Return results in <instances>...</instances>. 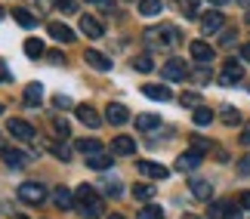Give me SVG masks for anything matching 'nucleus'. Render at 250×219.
I'll list each match as a JSON object with an SVG mask.
<instances>
[{
  "label": "nucleus",
  "instance_id": "obj_39",
  "mask_svg": "<svg viewBox=\"0 0 250 219\" xmlns=\"http://www.w3.org/2000/svg\"><path fill=\"white\" fill-rule=\"evenodd\" d=\"M46 59H50V62H56V65H59V62H65V56H62L59 50H50V53H46Z\"/></svg>",
  "mask_w": 250,
  "mask_h": 219
},
{
  "label": "nucleus",
  "instance_id": "obj_12",
  "mask_svg": "<svg viewBox=\"0 0 250 219\" xmlns=\"http://www.w3.org/2000/svg\"><path fill=\"white\" fill-rule=\"evenodd\" d=\"M81 31H83L86 37H93V40H96V37H102V34H105V28H102V22H99L96 16H81Z\"/></svg>",
  "mask_w": 250,
  "mask_h": 219
},
{
  "label": "nucleus",
  "instance_id": "obj_44",
  "mask_svg": "<svg viewBox=\"0 0 250 219\" xmlns=\"http://www.w3.org/2000/svg\"><path fill=\"white\" fill-rule=\"evenodd\" d=\"M241 59H244V62H250V43H244V46H241Z\"/></svg>",
  "mask_w": 250,
  "mask_h": 219
},
{
  "label": "nucleus",
  "instance_id": "obj_20",
  "mask_svg": "<svg viewBox=\"0 0 250 219\" xmlns=\"http://www.w3.org/2000/svg\"><path fill=\"white\" fill-rule=\"evenodd\" d=\"M133 198H136V201H151V198H155V185L151 182H136L133 185Z\"/></svg>",
  "mask_w": 250,
  "mask_h": 219
},
{
  "label": "nucleus",
  "instance_id": "obj_3",
  "mask_svg": "<svg viewBox=\"0 0 250 219\" xmlns=\"http://www.w3.org/2000/svg\"><path fill=\"white\" fill-rule=\"evenodd\" d=\"M19 198H22L25 204H43L46 188L41 182H22V185H19Z\"/></svg>",
  "mask_w": 250,
  "mask_h": 219
},
{
  "label": "nucleus",
  "instance_id": "obj_32",
  "mask_svg": "<svg viewBox=\"0 0 250 219\" xmlns=\"http://www.w3.org/2000/svg\"><path fill=\"white\" fill-rule=\"evenodd\" d=\"M219 118H223V123H229V127H232V123L241 120V114H238V108H232V105H223V114H219Z\"/></svg>",
  "mask_w": 250,
  "mask_h": 219
},
{
  "label": "nucleus",
  "instance_id": "obj_21",
  "mask_svg": "<svg viewBox=\"0 0 250 219\" xmlns=\"http://www.w3.org/2000/svg\"><path fill=\"white\" fill-rule=\"evenodd\" d=\"M111 160H114V158H108L105 151H99V155H90V158H86V167H93V170H108Z\"/></svg>",
  "mask_w": 250,
  "mask_h": 219
},
{
  "label": "nucleus",
  "instance_id": "obj_16",
  "mask_svg": "<svg viewBox=\"0 0 250 219\" xmlns=\"http://www.w3.org/2000/svg\"><path fill=\"white\" fill-rule=\"evenodd\" d=\"M86 65H90V68H96V71H111V59H105L102 53H96V50H86Z\"/></svg>",
  "mask_w": 250,
  "mask_h": 219
},
{
  "label": "nucleus",
  "instance_id": "obj_35",
  "mask_svg": "<svg viewBox=\"0 0 250 219\" xmlns=\"http://www.w3.org/2000/svg\"><path fill=\"white\" fill-rule=\"evenodd\" d=\"M179 102H182V105H191V108H201V96H198V93H182Z\"/></svg>",
  "mask_w": 250,
  "mask_h": 219
},
{
  "label": "nucleus",
  "instance_id": "obj_4",
  "mask_svg": "<svg viewBox=\"0 0 250 219\" xmlns=\"http://www.w3.org/2000/svg\"><path fill=\"white\" fill-rule=\"evenodd\" d=\"M241 78H244V65L235 62V59H229L226 68H223V74H219V83H223V87H235Z\"/></svg>",
  "mask_w": 250,
  "mask_h": 219
},
{
  "label": "nucleus",
  "instance_id": "obj_50",
  "mask_svg": "<svg viewBox=\"0 0 250 219\" xmlns=\"http://www.w3.org/2000/svg\"><path fill=\"white\" fill-rule=\"evenodd\" d=\"M241 3H250V0H241Z\"/></svg>",
  "mask_w": 250,
  "mask_h": 219
},
{
  "label": "nucleus",
  "instance_id": "obj_23",
  "mask_svg": "<svg viewBox=\"0 0 250 219\" xmlns=\"http://www.w3.org/2000/svg\"><path fill=\"white\" fill-rule=\"evenodd\" d=\"M78 151H81V155H86V158H90V155H99V151H102V142L99 139H81L78 142Z\"/></svg>",
  "mask_w": 250,
  "mask_h": 219
},
{
  "label": "nucleus",
  "instance_id": "obj_31",
  "mask_svg": "<svg viewBox=\"0 0 250 219\" xmlns=\"http://www.w3.org/2000/svg\"><path fill=\"white\" fill-rule=\"evenodd\" d=\"M136 219H164V207H142Z\"/></svg>",
  "mask_w": 250,
  "mask_h": 219
},
{
  "label": "nucleus",
  "instance_id": "obj_34",
  "mask_svg": "<svg viewBox=\"0 0 250 219\" xmlns=\"http://www.w3.org/2000/svg\"><path fill=\"white\" fill-rule=\"evenodd\" d=\"M53 130H56V136H68V133H71V127H68V120H65V118H56L53 120Z\"/></svg>",
  "mask_w": 250,
  "mask_h": 219
},
{
  "label": "nucleus",
  "instance_id": "obj_10",
  "mask_svg": "<svg viewBox=\"0 0 250 219\" xmlns=\"http://www.w3.org/2000/svg\"><path fill=\"white\" fill-rule=\"evenodd\" d=\"M105 120L114 123V127H121V123H127L130 120V111L121 105V102H111L108 108H105Z\"/></svg>",
  "mask_w": 250,
  "mask_h": 219
},
{
  "label": "nucleus",
  "instance_id": "obj_6",
  "mask_svg": "<svg viewBox=\"0 0 250 219\" xmlns=\"http://www.w3.org/2000/svg\"><path fill=\"white\" fill-rule=\"evenodd\" d=\"M201 160H204V155H201L198 148H188V151H182V155L176 158V170H182V173H188V170L201 167Z\"/></svg>",
  "mask_w": 250,
  "mask_h": 219
},
{
  "label": "nucleus",
  "instance_id": "obj_49",
  "mask_svg": "<svg viewBox=\"0 0 250 219\" xmlns=\"http://www.w3.org/2000/svg\"><path fill=\"white\" fill-rule=\"evenodd\" d=\"M0 19H3V6H0Z\"/></svg>",
  "mask_w": 250,
  "mask_h": 219
},
{
  "label": "nucleus",
  "instance_id": "obj_45",
  "mask_svg": "<svg viewBox=\"0 0 250 219\" xmlns=\"http://www.w3.org/2000/svg\"><path fill=\"white\" fill-rule=\"evenodd\" d=\"M229 219H241V210H238V207H232V213H229Z\"/></svg>",
  "mask_w": 250,
  "mask_h": 219
},
{
  "label": "nucleus",
  "instance_id": "obj_15",
  "mask_svg": "<svg viewBox=\"0 0 250 219\" xmlns=\"http://www.w3.org/2000/svg\"><path fill=\"white\" fill-rule=\"evenodd\" d=\"M46 31H50L59 43H71L74 40V31H71L68 25H62V22H50V25H46Z\"/></svg>",
  "mask_w": 250,
  "mask_h": 219
},
{
  "label": "nucleus",
  "instance_id": "obj_2",
  "mask_svg": "<svg viewBox=\"0 0 250 219\" xmlns=\"http://www.w3.org/2000/svg\"><path fill=\"white\" fill-rule=\"evenodd\" d=\"M161 74H164V80L179 83V80L188 78V68H186V62H182V59H167L164 68H161Z\"/></svg>",
  "mask_w": 250,
  "mask_h": 219
},
{
  "label": "nucleus",
  "instance_id": "obj_46",
  "mask_svg": "<svg viewBox=\"0 0 250 219\" xmlns=\"http://www.w3.org/2000/svg\"><path fill=\"white\" fill-rule=\"evenodd\" d=\"M210 3H216V6H226V3H229V0H210Z\"/></svg>",
  "mask_w": 250,
  "mask_h": 219
},
{
  "label": "nucleus",
  "instance_id": "obj_42",
  "mask_svg": "<svg viewBox=\"0 0 250 219\" xmlns=\"http://www.w3.org/2000/svg\"><path fill=\"white\" fill-rule=\"evenodd\" d=\"M195 80H201V83H207V80H210V71H204V68H201V71H195Z\"/></svg>",
  "mask_w": 250,
  "mask_h": 219
},
{
  "label": "nucleus",
  "instance_id": "obj_38",
  "mask_svg": "<svg viewBox=\"0 0 250 219\" xmlns=\"http://www.w3.org/2000/svg\"><path fill=\"white\" fill-rule=\"evenodd\" d=\"M53 105H56V108H71V99L59 93V96H53Z\"/></svg>",
  "mask_w": 250,
  "mask_h": 219
},
{
  "label": "nucleus",
  "instance_id": "obj_33",
  "mask_svg": "<svg viewBox=\"0 0 250 219\" xmlns=\"http://www.w3.org/2000/svg\"><path fill=\"white\" fill-rule=\"evenodd\" d=\"M56 9H59L62 16H74V13H78V3H74V0H59Z\"/></svg>",
  "mask_w": 250,
  "mask_h": 219
},
{
  "label": "nucleus",
  "instance_id": "obj_43",
  "mask_svg": "<svg viewBox=\"0 0 250 219\" xmlns=\"http://www.w3.org/2000/svg\"><path fill=\"white\" fill-rule=\"evenodd\" d=\"M241 145H247V148H250V123H247L244 133H241Z\"/></svg>",
  "mask_w": 250,
  "mask_h": 219
},
{
  "label": "nucleus",
  "instance_id": "obj_48",
  "mask_svg": "<svg viewBox=\"0 0 250 219\" xmlns=\"http://www.w3.org/2000/svg\"><path fill=\"white\" fill-rule=\"evenodd\" d=\"M3 111H6V105H3V102H0V114H3Z\"/></svg>",
  "mask_w": 250,
  "mask_h": 219
},
{
  "label": "nucleus",
  "instance_id": "obj_29",
  "mask_svg": "<svg viewBox=\"0 0 250 219\" xmlns=\"http://www.w3.org/2000/svg\"><path fill=\"white\" fill-rule=\"evenodd\" d=\"M210 120H213V108H207V105L195 108V123H198V127H207Z\"/></svg>",
  "mask_w": 250,
  "mask_h": 219
},
{
  "label": "nucleus",
  "instance_id": "obj_30",
  "mask_svg": "<svg viewBox=\"0 0 250 219\" xmlns=\"http://www.w3.org/2000/svg\"><path fill=\"white\" fill-rule=\"evenodd\" d=\"M13 19H16L22 28H31V25H34V16L28 13V9H13Z\"/></svg>",
  "mask_w": 250,
  "mask_h": 219
},
{
  "label": "nucleus",
  "instance_id": "obj_26",
  "mask_svg": "<svg viewBox=\"0 0 250 219\" xmlns=\"http://www.w3.org/2000/svg\"><path fill=\"white\" fill-rule=\"evenodd\" d=\"M133 68H136L139 74H148L151 68H155V62H151L148 53H142V56H136V59H133Z\"/></svg>",
  "mask_w": 250,
  "mask_h": 219
},
{
  "label": "nucleus",
  "instance_id": "obj_13",
  "mask_svg": "<svg viewBox=\"0 0 250 219\" xmlns=\"http://www.w3.org/2000/svg\"><path fill=\"white\" fill-rule=\"evenodd\" d=\"M188 188L198 201H210V198H213V182H207V179H191Z\"/></svg>",
  "mask_w": 250,
  "mask_h": 219
},
{
  "label": "nucleus",
  "instance_id": "obj_7",
  "mask_svg": "<svg viewBox=\"0 0 250 219\" xmlns=\"http://www.w3.org/2000/svg\"><path fill=\"white\" fill-rule=\"evenodd\" d=\"M188 53H191V59L201 62V65H207L210 59H213V46H210L207 40H191L188 43Z\"/></svg>",
  "mask_w": 250,
  "mask_h": 219
},
{
  "label": "nucleus",
  "instance_id": "obj_11",
  "mask_svg": "<svg viewBox=\"0 0 250 219\" xmlns=\"http://www.w3.org/2000/svg\"><path fill=\"white\" fill-rule=\"evenodd\" d=\"M111 155H136V139L133 136H114L111 139Z\"/></svg>",
  "mask_w": 250,
  "mask_h": 219
},
{
  "label": "nucleus",
  "instance_id": "obj_19",
  "mask_svg": "<svg viewBox=\"0 0 250 219\" xmlns=\"http://www.w3.org/2000/svg\"><path fill=\"white\" fill-rule=\"evenodd\" d=\"M158 127H161V118H158V114H139V118H136V130H142V133L158 130Z\"/></svg>",
  "mask_w": 250,
  "mask_h": 219
},
{
  "label": "nucleus",
  "instance_id": "obj_27",
  "mask_svg": "<svg viewBox=\"0 0 250 219\" xmlns=\"http://www.w3.org/2000/svg\"><path fill=\"white\" fill-rule=\"evenodd\" d=\"M3 160H6L9 167H25V164H28V158L22 155V151H13V148L3 151Z\"/></svg>",
  "mask_w": 250,
  "mask_h": 219
},
{
  "label": "nucleus",
  "instance_id": "obj_14",
  "mask_svg": "<svg viewBox=\"0 0 250 219\" xmlns=\"http://www.w3.org/2000/svg\"><path fill=\"white\" fill-rule=\"evenodd\" d=\"M74 114H78L81 123H86V127H93V130L102 123V118H99V114H96V108H90V105H78V108H74Z\"/></svg>",
  "mask_w": 250,
  "mask_h": 219
},
{
  "label": "nucleus",
  "instance_id": "obj_17",
  "mask_svg": "<svg viewBox=\"0 0 250 219\" xmlns=\"http://www.w3.org/2000/svg\"><path fill=\"white\" fill-rule=\"evenodd\" d=\"M53 204L59 207V210H71V207H74V195H71L65 185H59V188L53 192Z\"/></svg>",
  "mask_w": 250,
  "mask_h": 219
},
{
  "label": "nucleus",
  "instance_id": "obj_40",
  "mask_svg": "<svg viewBox=\"0 0 250 219\" xmlns=\"http://www.w3.org/2000/svg\"><path fill=\"white\" fill-rule=\"evenodd\" d=\"M238 207H244V210H250V192H241V198H238Z\"/></svg>",
  "mask_w": 250,
  "mask_h": 219
},
{
  "label": "nucleus",
  "instance_id": "obj_24",
  "mask_svg": "<svg viewBox=\"0 0 250 219\" xmlns=\"http://www.w3.org/2000/svg\"><path fill=\"white\" fill-rule=\"evenodd\" d=\"M210 219H229V213H232V204H226V201H216V204H210Z\"/></svg>",
  "mask_w": 250,
  "mask_h": 219
},
{
  "label": "nucleus",
  "instance_id": "obj_18",
  "mask_svg": "<svg viewBox=\"0 0 250 219\" xmlns=\"http://www.w3.org/2000/svg\"><path fill=\"white\" fill-rule=\"evenodd\" d=\"M142 93H146L148 99H158V102H167L173 93H170V87H164V83H146L142 87Z\"/></svg>",
  "mask_w": 250,
  "mask_h": 219
},
{
  "label": "nucleus",
  "instance_id": "obj_47",
  "mask_svg": "<svg viewBox=\"0 0 250 219\" xmlns=\"http://www.w3.org/2000/svg\"><path fill=\"white\" fill-rule=\"evenodd\" d=\"M108 219H124V216H121V213H114V216H108Z\"/></svg>",
  "mask_w": 250,
  "mask_h": 219
},
{
  "label": "nucleus",
  "instance_id": "obj_51",
  "mask_svg": "<svg viewBox=\"0 0 250 219\" xmlns=\"http://www.w3.org/2000/svg\"><path fill=\"white\" fill-rule=\"evenodd\" d=\"M16 219H25V216H16Z\"/></svg>",
  "mask_w": 250,
  "mask_h": 219
},
{
  "label": "nucleus",
  "instance_id": "obj_1",
  "mask_svg": "<svg viewBox=\"0 0 250 219\" xmlns=\"http://www.w3.org/2000/svg\"><path fill=\"white\" fill-rule=\"evenodd\" d=\"M74 201H78L83 219H99V216H102V207H105V204H102V198L96 195V188H93V185H86V182H83L78 192H74Z\"/></svg>",
  "mask_w": 250,
  "mask_h": 219
},
{
  "label": "nucleus",
  "instance_id": "obj_37",
  "mask_svg": "<svg viewBox=\"0 0 250 219\" xmlns=\"http://www.w3.org/2000/svg\"><path fill=\"white\" fill-rule=\"evenodd\" d=\"M238 173H241V176H250V155H244L241 160H238Z\"/></svg>",
  "mask_w": 250,
  "mask_h": 219
},
{
  "label": "nucleus",
  "instance_id": "obj_8",
  "mask_svg": "<svg viewBox=\"0 0 250 219\" xmlns=\"http://www.w3.org/2000/svg\"><path fill=\"white\" fill-rule=\"evenodd\" d=\"M136 170H139L142 176H148V179H167L170 176V170L164 164H155V160H139Z\"/></svg>",
  "mask_w": 250,
  "mask_h": 219
},
{
  "label": "nucleus",
  "instance_id": "obj_9",
  "mask_svg": "<svg viewBox=\"0 0 250 219\" xmlns=\"http://www.w3.org/2000/svg\"><path fill=\"white\" fill-rule=\"evenodd\" d=\"M223 25H226V19L219 9H213V13H207L204 19H201V31L204 34H216V31H223Z\"/></svg>",
  "mask_w": 250,
  "mask_h": 219
},
{
  "label": "nucleus",
  "instance_id": "obj_41",
  "mask_svg": "<svg viewBox=\"0 0 250 219\" xmlns=\"http://www.w3.org/2000/svg\"><path fill=\"white\" fill-rule=\"evenodd\" d=\"M9 80V68H6V62L0 59V83H6Z\"/></svg>",
  "mask_w": 250,
  "mask_h": 219
},
{
  "label": "nucleus",
  "instance_id": "obj_5",
  "mask_svg": "<svg viewBox=\"0 0 250 219\" xmlns=\"http://www.w3.org/2000/svg\"><path fill=\"white\" fill-rule=\"evenodd\" d=\"M6 130L13 133L16 139H22V142H31V139H34V127H31L28 120H22V118H9V120H6Z\"/></svg>",
  "mask_w": 250,
  "mask_h": 219
},
{
  "label": "nucleus",
  "instance_id": "obj_36",
  "mask_svg": "<svg viewBox=\"0 0 250 219\" xmlns=\"http://www.w3.org/2000/svg\"><path fill=\"white\" fill-rule=\"evenodd\" d=\"M102 192H105V195H111V198H118V195H121V185L111 179V182H102Z\"/></svg>",
  "mask_w": 250,
  "mask_h": 219
},
{
  "label": "nucleus",
  "instance_id": "obj_22",
  "mask_svg": "<svg viewBox=\"0 0 250 219\" xmlns=\"http://www.w3.org/2000/svg\"><path fill=\"white\" fill-rule=\"evenodd\" d=\"M43 53L46 50H43V43L37 40V37H28V40H25V56H28V59H41Z\"/></svg>",
  "mask_w": 250,
  "mask_h": 219
},
{
  "label": "nucleus",
  "instance_id": "obj_25",
  "mask_svg": "<svg viewBox=\"0 0 250 219\" xmlns=\"http://www.w3.org/2000/svg\"><path fill=\"white\" fill-rule=\"evenodd\" d=\"M41 96H43V87H41V83H28V87H25V102H28V105H37Z\"/></svg>",
  "mask_w": 250,
  "mask_h": 219
},
{
  "label": "nucleus",
  "instance_id": "obj_28",
  "mask_svg": "<svg viewBox=\"0 0 250 219\" xmlns=\"http://www.w3.org/2000/svg\"><path fill=\"white\" fill-rule=\"evenodd\" d=\"M161 9H164V6H161V0H139V13L142 16H158Z\"/></svg>",
  "mask_w": 250,
  "mask_h": 219
}]
</instances>
